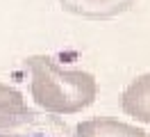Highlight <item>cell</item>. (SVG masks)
<instances>
[{
  "instance_id": "obj_1",
  "label": "cell",
  "mask_w": 150,
  "mask_h": 137,
  "mask_svg": "<svg viewBox=\"0 0 150 137\" xmlns=\"http://www.w3.org/2000/svg\"><path fill=\"white\" fill-rule=\"evenodd\" d=\"M25 69L30 94L48 114H77L98 98V80L84 69L62 66L50 55H30Z\"/></svg>"
},
{
  "instance_id": "obj_6",
  "label": "cell",
  "mask_w": 150,
  "mask_h": 137,
  "mask_svg": "<svg viewBox=\"0 0 150 137\" xmlns=\"http://www.w3.org/2000/svg\"><path fill=\"white\" fill-rule=\"evenodd\" d=\"M0 137H71V133L64 126V121L34 112L28 123L11 130H0Z\"/></svg>"
},
{
  "instance_id": "obj_2",
  "label": "cell",
  "mask_w": 150,
  "mask_h": 137,
  "mask_svg": "<svg viewBox=\"0 0 150 137\" xmlns=\"http://www.w3.org/2000/svg\"><path fill=\"white\" fill-rule=\"evenodd\" d=\"M71 16L84 21H112L134 7L137 0H57Z\"/></svg>"
},
{
  "instance_id": "obj_5",
  "label": "cell",
  "mask_w": 150,
  "mask_h": 137,
  "mask_svg": "<svg viewBox=\"0 0 150 137\" xmlns=\"http://www.w3.org/2000/svg\"><path fill=\"white\" fill-rule=\"evenodd\" d=\"M34 114L16 87L0 80V130H11L28 123Z\"/></svg>"
},
{
  "instance_id": "obj_3",
  "label": "cell",
  "mask_w": 150,
  "mask_h": 137,
  "mask_svg": "<svg viewBox=\"0 0 150 137\" xmlns=\"http://www.w3.org/2000/svg\"><path fill=\"white\" fill-rule=\"evenodd\" d=\"M75 137H150L143 128L114 117H91L75 126Z\"/></svg>"
},
{
  "instance_id": "obj_4",
  "label": "cell",
  "mask_w": 150,
  "mask_h": 137,
  "mask_svg": "<svg viewBox=\"0 0 150 137\" xmlns=\"http://www.w3.org/2000/svg\"><path fill=\"white\" fill-rule=\"evenodd\" d=\"M121 110L134 121L150 123V71L137 75L121 94Z\"/></svg>"
}]
</instances>
